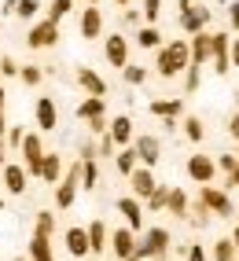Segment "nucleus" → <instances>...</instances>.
I'll list each match as a JSON object with an SVG mask.
<instances>
[{"label": "nucleus", "instance_id": "obj_1", "mask_svg": "<svg viewBox=\"0 0 239 261\" xmlns=\"http://www.w3.org/2000/svg\"><path fill=\"white\" fill-rule=\"evenodd\" d=\"M188 63H192V56H188V41H184V37L155 48V74H158L162 81L180 77V74L188 70Z\"/></svg>", "mask_w": 239, "mask_h": 261}, {"label": "nucleus", "instance_id": "obj_2", "mask_svg": "<svg viewBox=\"0 0 239 261\" xmlns=\"http://www.w3.org/2000/svg\"><path fill=\"white\" fill-rule=\"evenodd\" d=\"M169 247H173V236H169V228H158V224H151V228H144L140 236H136V254H132V261L166 257Z\"/></svg>", "mask_w": 239, "mask_h": 261}, {"label": "nucleus", "instance_id": "obj_3", "mask_svg": "<svg viewBox=\"0 0 239 261\" xmlns=\"http://www.w3.org/2000/svg\"><path fill=\"white\" fill-rule=\"evenodd\" d=\"M199 206H202V210H210V217H232V214H235L228 191H221V188H214V184H202V188H199Z\"/></svg>", "mask_w": 239, "mask_h": 261}, {"label": "nucleus", "instance_id": "obj_4", "mask_svg": "<svg viewBox=\"0 0 239 261\" xmlns=\"http://www.w3.org/2000/svg\"><path fill=\"white\" fill-rule=\"evenodd\" d=\"M81 188V162H74L70 169H63V180L56 184V210H70Z\"/></svg>", "mask_w": 239, "mask_h": 261}, {"label": "nucleus", "instance_id": "obj_5", "mask_svg": "<svg viewBox=\"0 0 239 261\" xmlns=\"http://www.w3.org/2000/svg\"><path fill=\"white\" fill-rule=\"evenodd\" d=\"M19 151H22V169L30 173V177H37V173H41V159H44L41 133H26L22 144H19Z\"/></svg>", "mask_w": 239, "mask_h": 261}, {"label": "nucleus", "instance_id": "obj_6", "mask_svg": "<svg viewBox=\"0 0 239 261\" xmlns=\"http://www.w3.org/2000/svg\"><path fill=\"white\" fill-rule=\"evenodd\" d=\"M56 44H59V26H56V22L41 19V22L30 26V33H26V48L41 51V48H56Z\"/></svg>", "mask_w": 239, "mask_h": 261}, {"label": "nucleus", "instance_id": "obj_7", "mask_svg": "<svg viewBox=\"0 0 239 261\" xmlns=\"http://www.w3.org/2000/svg\"><path fill=\"white\" fill-rule=\"evenodd\" d=\"M132 151H136V159H140V166L155 169L158 159H162V140L151 136V133H140V136H132Z\"/></svg>", "mask_w": 239, "mask_h": 261}, {"label": "nucleus", "instance_id": "obj_8", "mask_svg": "<svg viewBox=\"0 0 239 261\" xmlns=\"http://www.w3.org/2000/svg\"><path fill=\"white\" fill-rule=\"evenodd\" d=\"M184 173L192 177L195 184H214L217 177V166H214V154H188V162H184Z\"/></svg>", "mask_w": 239, "mask_h": 261}, {"label": "nucleus", "instance_id": "obj_9", "mask_svg": "<svg viewBox=\"0 0 239 261\" xmlns=\"http://www.w3.org/2000/svg\"><path fill=\"white\" fill-rule=\"evenodd\" d=\"M228 33L225 30H217V33H210V63H214V74L217 77H228V70H232V63H228Z\"/></svg>", "mask_w": 239, "mask_h": 261}, {"label": "nucleus", "instance_id": "obj_10", "mask_svg": "<svg viewBox=\"0 0 239 261\" xmlns=\"http://www.w3.org/2000/svg\"><path fill=\"white\" fill-rule=\"evenodd\" d=\"M107 250H111L118 261H132V254H136V232H129L125 224H122V228H114V232L107 236Z\"/></svg>", "mask_w": 239, "mask_h": 261}, {"label": "nucleus", "instance_id": "obj_11", "mask_svg": "<svg viewBox=\"0 0 239 261\" xmlns=\"http://www.w3.org/2000/svg\"><path fill=\"white\" fill-rule=\"evenodd\" d=\"M103 56H107L111 66L125 70V66H129V37H125V33H111V37L103 41Z\"/></svg>", "mask_w": 239, "mask_h": 261}, {"label": "nucleus", "instance_id": "obj_12", "mask_svg": "<svg viewBox=\"0 0 239 261\" xmlns=\"http://www.w3.org/2000/svg\"><path fill=\"white\" fill-rule=\"evenodd\" d=\"M33 118H37V129L41 133H52L59 125V107L52 96H37V103H33Z\"/></svg>", "mask_w": 239, "mask_h": 261}, {"label": "nucleus", "instance_id": "obj_13", "mask_svg": "<svg viewBox=\"0 0 239 261\" xmlns=\"http://www.w3.org/2000/svg\"><path fill=\"white\" fill-rule=\"evenodd\" d=\"M118 214L125 217V228H129V232H136V236L144 232V202H140V199L122 195V199H118Z\"/></svg>", "mask_w": 239, "mask_h": 261}, {"label": "nucleus", "instance_id": "obj_14", "mask_svg": "<svg viewBox=\"0 0 239 261\" xmlns=\"http://www.w3.org/2000/svg\"><path fill=\"white\" fill-rule=\"evenodd\" d=\"M210 22V8H202V4H192V8H184L180 11V30L188 33V37H195V33H202Z\"/></svg>", "mask_w": 239, "mask_h": 261}, {"label": "nucleus", "instance_id": "obj_15", "mask_svg": "<svg viewBox=\"0 0 239 261\" xmlns=\"http://www.w3.org/2000/svg\"><path fill=\"white\" fill-rule=\"evenodd\" d=\"M4 191L8 195H26V184H30V173L22 169V162H4Z\"/></svg>", "mask_w": 239, "mask_h": 261}, {"label": "nucleus", "instance_id": "obj_16", "mask_svg": "<svg viewBox=\"0 0 239 261\" xmlns=\"http://www.w3.org/2000/svg\"><path fill=\"white\" fill-rule=\"evenodd\" d=\"M129 184H132V199H147L151 191L158 188V180H155V169H147V166H136L132 173H129Z\"/></svg>", "mask_w": 239, "mask_h": 261}, {"label": "nucleus", "instance_id": "obj_17", "mask_svg": "<svg viewBox=\"0 0 239 261\" xmlns=\"http://www.w3.org/2000/svg\"><path fill=\"white\" fill-rule=\"evenodd\" d=\"M107 136L114 140V147H129V144H132V136H136V129H132V118H129V114H118V118H111V121H107Z\"/></svg>", "mask_w": 239, "mask_h": 261}, {"label": "nucleus", "instance_id": "obj_18", "mask_svg": "<svg viewBox=\"0 0 239 261\" xmlns=\"http://www.w3.org/2000/svg\"><path fill=\"white\" fill-rule=\"evenodd\" d=\"M96 37H103V11L89 4L81 8V41H96Z\"/></svg>", "mask_w": 239, "mask_h": 261}, {"label": "nucleus", "instance_id": "obj_19", "mask_svg": "<svg viewBox=\"0 0 239 261\" xmlns=\"http://www.w3.org/2000/svg\"><path fill=\"white\" fill-rule=\"evenodd\" d=\"M63 243H66V254L70 257H89V232H85V224H70Z\"/></svg>", "mask_w": 239, "mask_h": 261}, {"label": "nucleus", "instance_id": "obj_20", "mask_svg": "<svg viewBox=\"0 0 239 261\" xmlns=\"http://www.w3.org/2000/svg\"><path fill=\"white\" fill-rule=\"evenodd\" d=\"M77 85H81V89L85 92H89V96H99V99H107V81L103 77H99L96 70H92V66H77Z\"/></svg>", "mask_w": 239, "mask_h": 261}, {"label": "nucleus", "instance_id": "obj_21", "mask_svg": "<svg viewBox=\"0 0 239 261\" xmlns=\"http://www.w3.org/2000/svg\"><path fill=\"white\" fill-rule=\"evenodd\" d=\"M188 210H192L188 191H184V188H169V195H166V214H173L177 221H188Z\"/></svg>", "mask_w": 239, "mask_h": 261}, {"label": "nucleus", "instance_id": "obj_22", "mask_svg": "<svg viewBox=\"0 0 239 261\" xmlns=\"http://www.w3.org/2000/svg\"><path fill=\"white\" fill-rule=\"evenodd\" d=\"M188 56H192L195 66H206L210 63V30H202V33H195V37L188 41Z\"/></svg>", "mask_w": 239, "mask_h": 261}, {"label": "nucleus", "instance_id": "obj_23", "mask_svg": "<svg viewBox=\"0 0 239 261\" xmlns=\"http://www.w3.org/2000/svg\"><path fill=\"white\" fill-rule=\"evenodd\" d=\"M37 177L44 180V184H59L63 180V159L56 151H44V159H41V173Z\"/></svg>", "mask_w": 239, "mask_h": 261}, {"label": "nucleus", "instance_id": "obj_24", "mask_svg": "<svg viewBox=\"0 0 239 261\" xmlns=\"http://www.w3.org/2000/svg\"><path fill=\"white\" fill-rule=\"evenodd\" d=\"M85 232H89V254H107V224L103 221H89L85 224Z\"/></svg>", "mask_w": 239, "mask_h": 261}, {"label": "nucleus", "instance_id": "obj_25", "mask_svg": "<svg viewBox=\"0 0 239 261\" xmlns=\"http://www.w3.org/2000/svg\"><path fill=\"white\" fill-rule=\"evenodd\" d=\"M77 118H81V121L107 118V99H99V96H89V99H81V103H77Z\"/></svg>", "mask_w": 239, "mask_h": 261}, {"label": "nucleus", "instance_id": "obj_26", "mask_svg": "<svg viewBox=\"0 0 239 261\" xmlns=\"http://www.w3.org/2000/svg\"><path fill=\"white\" fill-rule=\"evenodd\" d=\"M180 129H184V136H188L192 144H202V140H206V121H202L199 114H188V118L180 121Z\"/></svg>", "mask_w": 239, "mask_h": 261}, {"label": "nucleus", "instance_id": "obj_27", "mask_svg": "<svg viewBox=\"0 0 239 261\" xmlns=\"http://www.w3.org/2000/svg\"><path fill=\"white\" fill-rule=\"evenodd\" d=\"M184 111V99L177 96V99H151V114L155 118H177Z\"/></svg>", "mask_w": 239, "mask_h": 261}, {"label": "nucleus", "instance_id": "obj_28", "mask_svg": "<svg viewBox=\"0 0 239 261\" xmlns=\"http://www.w3.org/2000/svg\"><path fill=\"white\" fill-rule=\"evenodd\" d=\"M81 162V188L85 191H96L99 188V166H96V159H77Z\"/></svg>", "mask_w": 239, "mask_h": 261}, {"label": "nucleus", "instance_id": "obj_29", "mask_svg": "<svg viewBox=\"0 0 239 261\" xmlns=\"http://www.w3.org/2000/svg\"><path fill=\"white\" fill-rule=\"evenodd\" d=\"M140 166V159H136V151L132 147H118V154H114V169L122 173V177H129V173Z\"/></svg>", "mask_w": 239, "mask_h": 261}, {"label": "nucleus", "instance_id": "obj_30", "mask_svg": "<svg viewBox=\"0 0 239 261\" xmlns=\"http://www.w3.org/2000/svg\"><path fill=\"white\" fill-rule=\"evenodd\" d=\"M180 77H184V96H195V92L202 89V66L188 63V70H184Z\"/></svg>", "mask_w": 239, "mask_h": 261}, {"label": "nucleus", "instance_id": "obj_31", "mask_svg": "<svg viewBox=\"0 0 239 261\" xmlns=\"http://www.w3.org/2000/svg\"><path fill=\"white\" fill-rule=\"evenodd\" d=\"M235 247H232V239H214V247H210V261H235Z\"/></svg>", "mask_w": 239, "mask_h": 261}, {"label": "nucleus", "instance_id": "obj_32", "mask_svg": "<svg viewBox=\"0 0 239 261\" xmlns=\"http://www.w3.org/2000/svg\"><path fill=\"white\" fill-rule=\"evenodd\" d=\"M136 44H140V48H162L166 41H162L158 26H140V30H136Z\"/></svg>", "mask_w": 239, "mask_h": 261}, {"label": "nucleus", "instance_id": "obj_33", "mask_svg": "<svg viewBox=\"0 0 239 261\" xmlns=\"http://www.w3.org/2000/svg\"><path fill=\"white\" fill-rule=\"evenodd\" d=\"M70 11H74V0H52V4H48V15H44V19L59 26V22H63Z\"/></svg>", "mask_w": 239, "mask_h": 261}, {"label": "nucleus", "instance_id": "obj_34", "mask_svg": "<svg viewBox=\"0 0 239 261\" xmlns=\"http://www.w3.org/2000/svg\"><path fill=\"white\" fill-rule=\"evenodd\" d=\"M166 195H169V184H158V188L144 199V206H147L151 214H162V210H166Z\"/></svg>", "mask_w": 239, "mask_h": 261}, {"label": "nucleus", "instance_id": "obj_35", "mask_svg": "<svg viewBox=\"0 0 239 261\" xmlns=\"http://www.w3.org/2000/svg\"><path fill=\"white\" fill-rule=\"evenodd\" d=\"M33 257H52V239H48V236L33 232V239H30V261Z\"/></svg>", "mask_w": 239, "mask_h": 261}, {"label": "nucleus", "instance_id": "obj_36", "mask_svg": "<svg viewBox=\"0 0 239 261\" xmlns=\"http://www.w3.org/2000/svg\"><path fill=\"white\" fill-rule=\"evenodd\" d=\"M19 81L30 85V89H37V85L44 81V70H41V66H33V63H26V66H19Z\"/></svg>", "mask_w": 239, "mask_h": 261}, {"label": "nucleus", "instance_id": "obj_37", "mask_svg": "<svg viewBox=\"0 0 239 261\" xmlns=\"http://www.w3.org/2000/svg\"><path fill=\"white\" fill-rule=\"evenodd\" d=\"M140 19H144V26H155V22L162 19V0H144Z\"/></svg>", "mask_w": 239, "mask_h": 261}, {"label": "nucleus", "instance_id": "obj_38", "mask_svg": "<svg viewBox=\"0 0 239 261\" xmlns=\"http://www.w3.org/2000/svg\"><path fill=\"white\" fill-rule=\"evenodd\" d=\"M33 232L52 239V232H56V214H52V210H41V214H37V224H33Z\"/></svg>", "mask_w": 239, "mask_h": 261}, {"label": "nucleus", "instance_id": "obj_39", "mask_svg": "<svg viewBox=\"0 0 239 261\" xmlns=\"http://www.w3.org/2000/svg\"><path fill=\"white\" fill-rule=\"evenodd\" d=\"M37 11H41V0H19V4H15V15H19V19H37Z\"/></svg>", "mask_w": 239, "mask_h": 261}, {"label": "nucleus", "instance_id": "obj_40", "mask_svg": "<svg viewBox=\"0 0 239 261\" xmlns=\"http://www.w3.org/2000/svg\"><path fill=\"white\" fill-rule=\"evenodd\" d=\"M188 221H192L195 228H206V224H210V210H202V206L195 202L192 210H188Z\"/></svg>", "mask_w": 239, "mask_h": 261}, {"label": "nucleus", "instance_id": "obj_41", "mask_svg": "<svg viewBox=\"0 0 239 261\" xmlns=\"http://www.w3.org/2000/svg\"><path fill=\"white\" fill-rule=\"evenodd\" d=\"M122 74H125V81H129V85H144L151 70H147V66H125Z\"/></svg>", "mask_w": 239, "mask_h": 261}, {"label": "nucleus", "instance_id": "obj_42", "mask_svg": "<svg viewBox=\"0 0 239 261\" xmlns=\"http://www.w3.org/2000/svg\"><path fill=\"white\" fill-rule=\"evenodd\" d=\"M96 154H99V159H114V154H118V147H114V140H111L107 133L99 136V144H96Z\"/></svg>", "mask_w": 239, "mask_h": 261}, {"label": "nucleus", "instance_id": "obj_43", "mask_svg": "<svg viewBox=\"0 0 239 261\" xmlns=\"http://www.w3.org/2000/svg\"><path fill=\"white\" fill-rule=\"evenodd\" d=\"M22 125H8V133H4V147H15V151H19V144H22Z\"/></svg>", "mask_w": 239, "mask_h": 261}, {"label": "nucleus", "instance_id": "obj_44", "mask_svg": "<svg viewBox=\"0 0 239 261\" xmlns=\"http://www.w3.org/2000/svg\"><path fill=\"white\" fill-rule=\"evenodd\" d=\"M4 77H19V63H15L11 56H0V81Z\"/></svg>", "mask_w": 239, "mask_h": 261}, {"label": "nucleus", "instance_id": "obj_45", "mask_svg": "<svg viewBox=\"0 0 239 261\" xmlns=\"http://www.w3.org/2000/svg\"><path fill=\"white\" fill-rule=\"evenodd\" d=\"M235 162H239V154H217V159H214V166H217L221 173H225V177L235 169Z\"/></svg>", "mask_w": 239, "mask_h": 261}, {"label": "nucleus", "instance_id": "obj_46", "mask_svg": "<svg viewBox=\"0 0 239 261\" xmlns=\"http://www.w3.org/2000/svg\"><path fill=\"white\" fill-rule=\"evenodd\" d=\"M184 257H188V261H210V250L202 247V243H192V247L184 250Z\"/></svg>", "mask_w": 239, "mask_h": 261}, {"label": "nucleus", "instance_id": "obj_47", "mask_svg": "<svg viewBox=\"0 0 239 261\" xmlns=\"http://www.w3.org/2000/svg\"><path fill=\"white\" fill-rule=\"evenodd\" d=\"M228 30L239 37V0H232V4H228Z\"/></svg>", "mask_w": 239, "mask_h": 261}, {"label": "nucleus", "instance_id": "obj_48", "mask_svg": "<svg viewBox=\"0 0 239 261\" xmlns=\"http://www.w3.org/2000/svg\"><path fill=\"white\" fill-rule=\"evenodd\" d=\"M228 63H232V70H239V37H232V44H228Z\"/></svg>", "mask_w": 239, "mask_h": 261}, {"label": "nucleus", "instance_id": "obj_49", "mask_svg": "<svg viewBox=\"0 0 239 261\" xmlns=\"http://www.w3.org/2000/svg\"><path fill=\"white\" fill-rule=\"evenodd\" d=\"M89 133L103 136V133H107V118H92V121H89Z\"/></svg>", "mask_w": 239, "mask_h": 261}, {"label": "nucleus", "instance_id": "obj_50", "mask_svg": "<svg viewBox=\"0 0 239 261\" xmlns=\"http://www.w3.org/2000/svg\"><path fill=\"white\" fill-rule=\"evenodd\" d=\"M225 129H228L232 140H239V114H232V118H228V125H225Z\"/></svg>", "mask_w": 239, "mask_h": 261}, {"label": "nucleus", "instance_id": "obj_51", "mask_svg": "<svg viewBox=\"0 0 239 261\" xmlns=\"http://www.w3.org/2000/svg\"><path fill=\"white\" fill-rule=\"evenodd\" d=\"M225 184H228V188H239V162H235V169L228 173V180H225Z\"/></svg>", "mask_w": 239, "mask_h": 261}, {"label": "nucleus", "instance_id": "obj_52", "mask_svg": "<svg viewBox=\"0 0 239 261\" xmlns=\"http://www.w3.org/2000/svg\"><path fill=\"white\" fill-rule=\"evenodd\" d=\"M125 22H140V11H136V8H125Z\"/></svg>", "mask_w": 239, "mask_h": 261}, {"label": "nucleus", "instance_id": "obj_53", "mask_svg": "<svg viewBox=\"0 0 239 261\" xmlns=\"http://www.w3.org/2000/svg\"><path fill=\"white\" fill-rule=\"evenodd\" d=\"M15 4H19V0H4V8H0V11H4V15H15Z\"/></svg>", "mask_w": 239, "mask_h": 261}, {"label": "nucleus", "instance_id": "obj_54", "mask_svg": "<svg viewBox=\"0 0 239 261\" xmlns=\"http://www.w3.org/2000/svg\"><path fill=\"white\" fill-rule=\"evenodd\" d=\"M228 239H232V247H235V254H239V228H232V236H228Z\"/></svg>", "mask_w": 239, "mask_h": 261}, {"label": "nucleus", "instance_id": "obj_55", "mask_svg": "<svg viewBox=\"0 0 239 261\" xmlns=\"http://www.w3.org/2000/svg\"><path fill=\"white\" fill-rule=\"evenodd\" d=\"M8 103V92H4V81H0V107Z\"/></svg>", "mask_w": 239, "mask_h": 261}, {"label": "nucleus", "instance_id": "obj_56", "mask_svg": "<svg viewBox=\"0 0 239 261\" xmlns=\"http://www.w3.org/2000/svg\"><path fill=\"white\" fill-rule=\"evenodd\" d=\"M177 4H180V11H184V8H192V4H195V0H177Z\"/></svg>", "mask_w": 239, "mask_h": 261}, {"label": "nucleus", "instance_id": "obj_57", "mask_svg": "<svg viewBox=\"0 0 239 261\" xmlns=\"http://www.w3.org/2000/svg\"><path fill=\"white\" fill-rule=\"evenodd\" d=\"M4 162H8V159H4V147H0V166H4Z\"/></svg>", "mask_w": 239, "mask_h": 261}, {"label": "nucleus", "instance_id": "obj_58", "mask_svg": "<svg viewBox=\"0 0 239 261\" xmlns=\"http://www.w3.org/2000/svg\"><path fill=\"white\" fill-rule=\"evenodd\" d=\"M33 261H56V257H33Z\"/></svg>", "mask_w": 239, "mask_h": 261}, {"label": "nucleus", "instance_id": "obj_59", "mask_svg": "<svg viewBox=\"0 0 239 261\" xmlns=\"http://www.w3.org/2000/svg\"><path fill=\"white\" fill-rule=\"evenodd\" d=\"M85 4H99V0H85Z\"/></svg>", "mask_w": 239, "mask_h": 261}, {"label": "nucleus", "instance_id": "obj_60", "mask_svg": "<svg viewBox=\"0 0 239 261\" xmlns=\"http://www.w3.org/2000/svg\"><path fill=\"white\" fill-rule=\"evenodd\" d=\"M15 261H30V257H15Z\"/></svg>", "mask_w": 239, "mask_h": 261}, {"label": "nucleus", "instance_id": "obj_61", "mask_svg": "<svg viewBox=\"0 0 239 261\" xmlns=\"http://www.w3.org/2000/svg\"><path fill=\"white\" fill-rule=\"evenodd\" d=\"M235 103H239V92H235Z\"/></svg>", "mask_w": 239, "mask_h": 261}]
</instances>
